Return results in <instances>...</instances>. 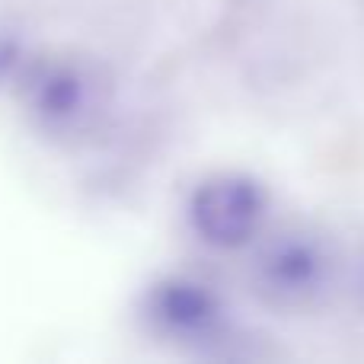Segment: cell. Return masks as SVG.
<instances>
[{
  "mask_svg": "<svg viewBox=\"0 0 364 364\" xmlns=\"http://www.w3.org/2000/svg\"><path fill=\"white\" fill-rule=\"evenodd\" d=\"M6 96H16L38 134L58 141L90 132L106 102L100 74L87 61L48 51H38L23 64Z\"/></svg>",
  "mask_w": 364,
  "mask_h": 364,
  "instance_id": "6da1fadb",
  "label": "cell"
},
{
  "mask_svg": "<svg viewBox=\"0 0 364 364\" xmlns=\"http://www.w3.org/2000/svg\"><path fill=\"white\" fill-rule=\"evenodd\" d=\"M358 275H361V291H364V256H361V269H358Z\"/></svg>",
  "mask_w": 364,
  "mask_h": 364,
  "instance_id": "5b68a950",
  "label": "cell"
},
{
  "mask_svg": "<svg viewBox=\"0 0 364 364\" xmlns=\"http://www.w3.org/2000/svg\"><path fill=\"white\" fill-rule=\"evenodd\" d=\"M269 195L250 173H214L188 198V227L211 250H243L262 233Z\"/></svg>",
  "mask_w": 364,
  "mask_h": 364,
  "instance_id": "277c9868",
  "label": "cell"
},
{
  "mask_svg": "<svg viewBox=\"0 0 364 364\" xmlns=\"http://www.w3.org/2000/svg\"><path fill=\"white\" fill-rule=\"evenodd\" d=\"M339 275V256L320 230L284 227L256 246L250 259V284L262 304L275 310H310L326 301Z\"/></svg>",
  "mask_w": 364,
  "mask_h": 364,
  "instance_id": "7a4b0ae2",
  "label": "cell"
},
{
  "mask_svg": "<svg viewBox=\"0 0 364 364\" xmlns=\"http://www.w3.org/2000/svg\"><path fill=\"white\" fill-rule=\"evenodd\" d=\"M144 316L157 336L195 355L220 358L233 342V320L224 297L188 275L160 278L144 297Z\"/></svg>",
  "mask_w": 364,
  "mask_h": 364,
  "instance_id": "3957f363",
  "label": "cell"
}]
</instances>
